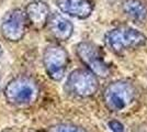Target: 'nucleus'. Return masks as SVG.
Here are the masks:
<instances>
[{
  "label": "nucleus",
  "instance_id": "obj_12",
  "mask_svg": "<svg viewBox=\"0 0 147 132\" xmlns=\"http://www.w3.org/2000/svg\"><path fill=\"white\" fill-rule=\"evenodd\" d=\"M47 132H87L82 127L71 123H58L49 127Z\"/></svg>",
  "mask_w": 147,
  "mask_h": 132
},
{
  "label": "nucleus",
  "instance_id": "obj_6",
  "mask_svg": "<svg viewBox=\"0 0 147 132\" xmlns=\"http://www.w3.org/2000/svg\"><path fill=\"white\" fill-rule=\"evenodd\" d=\"M76 53L79 60L97 77L105 78L110 74V67L104 62L101 51L90 42H80L76 46Z\"/></svg>",
  "mask_w": 147,
  "mask_h": 132
},
{
  "label": "nucleus",
  "instance_id": "obj_7",
  "mask_svg": "<svg viewBox=\"0 0 147 132\" xmlns=\"http://www.w3.org/2000/svg\"><path fill=\"white\" fill-rule=\"evenodd\" d=\"M26 17L23 10L14 9L7 14L1 23V34L9 42L21 41L26 31Z\"/></svg>",
  "mask_w": 147,
  "mask_h": 132
},
{
  "label": "nucleus",
  "instance_id": "obj_5",
  "mask_svg": "<svg viewBox=\"0 0 147 132\" xmlns=\"http://www.w3.org/2000/svg\"><path fill=\"white\" fill-rule=\"evenodd\" d=\"M69 62L67 51L58 44H49L43 52V64L51 79L59 82L64 78Z\"/></svg>",
  "mask_w": 147,
  "mask_h": 132
},
{
  "label": "nucleus",
  "instance_id": "obj_10",
  "mask_svg": "<svg viewBox=\"0 0 147 132\" xmlns=\"http://www.w3.org/2000/svg\"><path fill=\"white\" fill-rule=\"evenodd\" d=\"M47 24H49V31L52 33V35L58 41H67L73 35V23L59 13L52 14L49 17Z\"/></svg>",
  "mask_w": 147,
  "mask_h": 132
},
{
  "label": "nucleus",
  "instance_id": "obj_16",
  "mask_svg": "<svg viewBox=\"0 0 147 132\" xmlns=\"http://www.w3.org/2000/svg\"><path fill=\"white\" fill-rule=\"evenodd\" d=\"M0 83H1V74H0Z\"/></svg>",
  "mask_w": 147,
  "mask_h": 132
},
{
  "label": "nucleus",
  "instance_id": "obj_13",
  "mask_svg": "<svg viewBox=\"0 0 147 132\" xmlns=\"http://www.w3.org/2000/svg\"><path fill=\"white\" fill-rule=\"evenodd\" d=\"M108 126H109V128H110V130L112 132H124V127L117 120H111L110 122L108 123Z\"/></svg>",
  "mask_w": 147,
  "mask_h": 132
},
{
  "label": "nucleus",
  "instance_id": "obj_9",
  "mask_svg": "<svg viewBox=\"0 0 147 132\" xmlns=\"http://www.w3.org/2000/svg\"><path fill=\"white\" fill-rule=\"evenodd\" d=\"M61 12L77 19H87L93 11L91 0H56Z\"/></svg>",
  "mask_w": 147,
  "mask_h": 132
},
{
  "label": "nucleus",
  "instance_id": "obj_2",
  "mask_svg": "<svg viewBox=\"0 0 147 132\" xmlns=\"http://www.w3.org/2000/svg\"><path fill=\"white\" fill-rule=\"evenodd\" d=\"M136 89L127 81L120 79L110 83L103 90V102L105 107L113 112H119L129 107L134 101Z\"/></svg>",
  "mask_w": 147,
  "mask_h": 132
},
{
  "label": "nucleus",
  "instance_id": "obj_4",
  "mask_svg": "<svg viewBox=\"0 0 147 132\" xmlns=\"http://www.w3.org/2000/svg\"><path fill=\"white\" fill-rule=\"evenodd\" d=\"M66 88L68 93H70L76 97L79 98L91 97L98 91V77L89 69H75L68 75Z\"/></svg>",
  "mask_w": 147,
  "mask_h": 132
},
{
  "label": "nucleus",
  "instance_id": "obj_11",
  "mask_svg": "<svg viewBox=\"0 0 147 132\" xmlns=\"http://www.w3.org/2000/svg\"><path fill=\"white\" fill-rule=\"evenodd\" d=\"M123 11L129 18L137 22L147 18V7L141 0H125L123 2Z\"/></svg>",
  "mask_w": 147,
  "mask_h": 132
},
{
  "label": "nucleus",
  "instance_id": "obj_3",
  "mask_svg": "<svg viewBox=\"0 0 147 132\" xmlns=\"http://www.w3.org/2000/svg\"><path fill=\"white\" fill-rule=\"evenodd\" d=\"M107 46L114 53H121L129 49H135L146 43V37L134 28L122 25L105 33Z\"/></svg>",
  "mask_w": 147,
  "mask_h": 132
},
{
  "label": "nucleus",
  "instance_id": "obj_15",
  "mask_svg": "<svg viewBox=\"0 0 147 132\" xmlns=\"http://www.w3.org/2000/svg\"><path fill=\"white\" fill-rule=\"evenodd\" d=\"M2 132H12L11 130H9V129H7V130H3Z\"/></svg>",
  "mask_w": 147,
  "mask_h": 132
},
{
  "label": "nucleus",
  "instance_id": "obj_14",
  "mask_svg": "<svg viewBox=\"0 0 147 132\" xmlns=\"http://www.w3.org/2000/svg\"><path fill=\"white\" fill-rule=\"evenodd\" d=\"M2 52H3V50H2V46H1V45H0V56H1V55H2Z\"/></svg>",
  "mask_w": 147,
  "mask_h": 132
},
{
  "label": "nucleus",
  "instance_id": "obj_1",
  "mask_svg": "<svg viewBox=\"0 0 147 132\" xmlns=\"http://www.w3.org/2000/svg\"><path fill=\"white\" fill-rule=\"evenodd\" d=\"M3 94L6 100L14 107L30 106L40 96V86L33 77L17 76L6 85Z\"/></svg>",
  "mask_w": 147,
  "mask_h": 132
},
{
  "label": "nucleus",
  "instance_id": "obj_8",
  "mask_svg": "<svg viewBox=\"0 0 147 132\" xmlns=\"http://www.w3.org/2000/svg\"><path fill=\"white\" fill-rule=\"evenodd\" d=\"M24 13L26 17V21L30 23L33 29H35L37 31L42 30L47 25L49 19L51 17V10H49V5L41 0H35L30 2L25 8Z\"/></svg>",
  "mask_w": 147,
  "mask_h": 132
}]
</instances>
